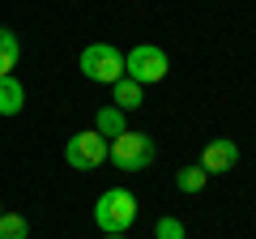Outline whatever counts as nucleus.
I'll list each match as a JSON object with an SVG mask.
<instances>
[{
  "label": "nucleus",
  "mask_w": 256,
  "mask_h": 239,
  "mask_svg": "<svg viewBox=\"0 0 256 239\" xmlns=\"http://www.w3.org/2000/svg\"><path fill=\"white\" fill-rule=\"evenodd\" d=\"M64 162L73 166V171H94V166L107 162V141L98 137V132H77V137H68V146H64Z\"/></svg>",
  "instance_id": "nucleus-5"
},
{
  "label": "nucleus",
  "mask_w": 256,
  "mask_h": 239,
  "mask_svg": "<svg viewBox=\"0 0 256 239\" xmlns=\"http://www.w3.org/2000/svg\"><path fill=\"white\" fill-rule=\"evenodd\" d=\"M94 222H98L102 235H124L132 222H137V196L128 188H107L94 205Z\"/></svg>",
  "instance_id": "nucleus-1"
},
{
  "label": "nucleus",
  "mask_w": 256,
  "mask_h": 239,
  "mask_svg": "<svg viewBox=\"0 0 256 239\" xmlns=\"http://www.w3.org/2000/svg\"><path fill=\"white\" fill-rule=\"evenodd\" d=\"M235 162H239V146L230 137H214L210 146H205V154H201V171L205 175H222V171H230Z\"/></svg>",
  "instance_id": "nucleus-6"
},
{
  "label": "nucleus",
  "mask_w": 256,
  "mask_h": 239,
  "mask_svg": "<svg viewBox=\"0 0 256 239\" xmlns=\"http://www.w3.org/2000/svg\"><path fill=\"white\" fill-rule=\"evenodd\" d=\"M205 180H210V175H205V171H201V162H196V166H184V171L175 175V188H180V192H201Z\"/></svg>",
  "instance_id": "nucleus-12"
},
{
  "label": "nucleus",
  "mask_w": 256,
  "mask_h": 239,
  "mask_svg": "<svg viewBox=\"0 0 256 239\" xmlns=\"http://www.w3.org/2000/svg\"><path fill=\"white\" fill-rule=\"evenodd\" d=\"M30 235V222L22 218V214H0V239H26Z\"/></svg>",
  "instance_id": "nucleus-11"
},
{
  "label": "nucleus",
  "mask_w": 256,
  "mask_h": 239,
  "mask_svg": "<svg viewBox=\"0 0 256 239\" xmlns=\"http://www.w3.org/2000/svg\"><path fill=\"white\" fill-rule=\"evenodd\" d=\"M18 60H22V43H18V34L0 26V77H13Z\"/></svg>",
  "instance_id": "nucleus-10"
},
{
  "label": "nucleus",
  "mask_w": 256,
  "mask_h": 239,
  "mask_svg": "<svg viewBox=\"0 0 256 239\" xmlns=\"http://www.w3.org/2000/svg\"><path fill=\"white\" fill-rule=\"evenodd\" d=\"M94 132H98L102 141H116L120 132H128V120H124V111L120 107H98V116H94Z\"/></svg>",
  "instance_id": "nucleus-7"
},
{
  "label": "nucleus",
  "mask_w": 256,
  "mask_h": 239,
  "mask_svg": "<svg viewBox=\"0 0 256 239\" xmlns=\"http://www.w3.org/2000/svg\"><path fill=\"white\" fill-rule=\"evenodd\" d=\"M154 239H184V222L180 218H158Z\"/></svg>",
  "instance_id": "nucleus-13"
},
{
  "label": "nucleus",
  "mask_w": 256,
  "mask_h": 239,
  "mask_svg": "<svg viewBox=\"0 0 256 239\" xmlns=\"http://www.w3.org/2000/svg\"><path fill=\"white\" fill-rule=\"evenodd\" d=\"M154 137H146V132H120L116 141H107V158L120 166V171H146L150 162H154Z\"/></svg>",
  "instance_id": "nucleus-3"
},
{
  "label": "nucleus",
  "mask_w": 256,
  "mask_h": 239,
  "mask_svg": "<svg viewBox=\"0 0 256 239\" xmlns=\"http://www.w3.org/2000/svg\"><path fill=\"white\" fill-rule=\"evenodd\" d=\"M77 68H82L86 82H98V86H116L120 77H124V52L111 43H90L82 52V60H77Z\"/></svg>",
  "instance_id": "nucleus-2"
},
{
  "label": "nucleus",
  "mask_w": 256,
  "mask_h": 239,
  "mask_svg": "<svg viewBox=\"0 0 256 239\" xmlns=\"http://www.w3.org/2000/svg\"><path fill=\"white\" fill-rule=\"evenodd\" d=\"M0 214H4V205H0Z\"/></svg>",
  "instance_id": "nucleus-15"
},
{
  "label": "nucleus",
  "mask_w": 256,
  "mask_h": 239,
  "mask_svg": "<svg viewBox=\"0 0 256 239\" xmlns=\"http://www.w3.org/2000/svg\"><path fill=\"white\" fill-rule=\"evenodd\" d=\"M111 98H116L120 111H137L141 102H146V86H137V82H128V77H120V82L111 86Z\"/></svg>",
  "instance_id": "nucleus-9"
},
{
  "label": "nucleus",
  "mask_w": 256,
  "mask_h": 239,
  "mask_svg": "<svg viewBox=\"0 0 256 239\" xmlns=\"http://www.w3.org/2000/svg\"><path fill=\"white\" fill-rule=\"evenodd\" d=\"M166 68H171V64H166V52L154 47V43H141V47H132V52L124 56V77H128V82H137V86L162 82Z\"/></svg>",
  "instance_id": "nucleus-4"
},
{
  "label": "nucleus",
  "mask_w": 256,
  "mask_h": 239,
  "mask_svg": "<svg viewBox=\"0 0 256 239\" xmlns=\"http://www.w3.org/2000/svg\"><path fill=\"white\" fill-rule=\"evenodd\" d=\"M26 107V86L18 77H0V116H18Z\"/></svg>",
  "instance_id": "nucleus-8"
},
{
  "label": "nucleus",
  "mask_w": 256,
  "mask_h": 239,
  "mask_svg": "<svg viewBox=\"0 0 256 239\" xmlns=\"http://www.w3.org/2000/svg\"><path fill=\"white\" fill-rule=\"evenodd\" d=\"M107 239H124V235H107Z\"/></svg>",
  "instance_id": "nucleus-14"
}]
</instances>
